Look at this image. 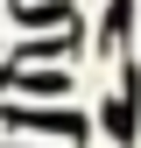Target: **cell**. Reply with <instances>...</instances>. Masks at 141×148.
I'll list each match as a JSON object with an SVG mask.
<instances>
[{
  "mask_svg": "<svg viewBox=\"0 0 141 148\" xmlns=\"http://www.w3.org/2000/svg\"><path fill=\"white\" fill-rule=\"evenodd\" d=\"M99 120H106V134L127 148V141H134V120H141V92H120V85H113V99H106Z\"/></svg>",
  "mask_w": 141,
  "mask_h": 148,
  "instance_id": "1",
  "label": "cell"
},
{
  "mask_svg": "<svg viewBox=\"0 0 141 148\" xmlns=\"http://www.w3.org/2000/svg\"><path fill=\"white\" fill-rule=\"evenodd\" d=\"M14 21L21 28H78V7H70V0H35V7L14 0Z\"/></svg>",
  "mask_w": 141,
  "mask_h": 148,
  "instance_id": "2",
  "label": "cell"
},
{
  "mask_svg": "<svg viewBox=\"0 0 141 148\" xmlns=\"http://www.w3.org/2000/svg\"><path fill=\"white\" fill-rule=\"evenodd\" d=\"M85 28V21H78ZM78 28H57V35H35V42H21V57H70V49H85Z\"/></svg>",
  "mask_w": 141,
  "mask_h": 148,
  "instance_id": "3",
  "label": "cell"
},
{
  "mask_svg": "<svg viewBox=\"0 0 141 148\" xmlns=\"http://www.w3.org/2000/svg\"><path fill=\"white\" fill-rule=\"evenodd\" d=\"M127 7H134V0H113V7H106V35H99L106 49H120V42H127Z\"/></svg>",
  "mask_w": 141,
  "mask_h": 148,
  "instance_id": "4",
  "label": "cell"
}]
</instances>
